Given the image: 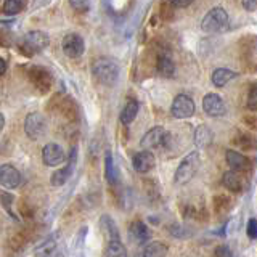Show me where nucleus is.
<instances>
[{
  "label": "nucleus",
  "instance_id": "28",
  "mask_svg": "<svg viewBox=\"0 0 257 257\" xmlns=\"http://www.w3.org/2000/svg\"><path fill=\"white\" fill-rule=\"evenodd\" d=\"M4 7V13L8 16H15L23 12V8L26 7V2H21V0H7L2 4Z\"/></svg>",
  "mask_w": 257,
  "mask_h": 257
},
{
  "label": "nucleus",
  "instance_id": "39",
  "mask_svg": "<svg viewBox=\"0 0 257 257\" xmlns=\"http://www.w3.org/2000/svg\"><path fill=\"white\" fill-rule=\"evenodd\" d=\"M241 5H243V8L246 12H255V8H257V2H241Z\"/></svg>",
  "mask_w": 257,
  "mask_h": 257
},
{
  "label": "nucleus",
  "instance_id": "35",
  "mask_svg": "<svg viewBox=\"0 0 257 257\" xmlns=\"http://www.w3.org/2000/svg\"><path fill=\"white\" fill-rule=\"evenodd\" d=\"M214 257H233V252L227 244H219L214 249Z\"/></svg>",
  "mask_w": 257,
  "mask_h": 257
},
{
  "label": "nucleus",
  "instance_id": "6",
  "mask_svg": "<svg viewBox=\"0 0 257 257\" xmlns=\"http://www.w3.org/2000/svg\"><path fill=\"white\" fill-rule=\"evenodd\" d=\"M28 77L31 80V84L34 85L40 93H47L53 85L52 72L42 66H31L28 69Z\"/></svg>",
  "mask_w": 257,
  "mask_h": 257
},
{
  "label": "nucleus",
  "instance_id": "24",
  "mask_svg": "<svg viewBox=\"0 0 257 257\" xmlns=\"http://www.w3.org/2000/svg\"><path fill=\"white\" fill-rule=\"evenodd\" d=\"M236 72L235 71H231V69H227V68H219V69H215L212 72V84L215 87H223V85H227L230 80L233 79H236Z\"/></svg>",
  "mask_w": 257,
  "mask_h": 257
},
{
  "label": "nucleus",
  "instance_id": "22",
  "mask_svg": "<svg viewBox=\"0 0 257 257\" xmlns=\"http://www.w3.org/2000/svg\"><path fill=\"white\" fill-rule=\"evenodd\" d=\"M169 247L163 241H153V243L145 244L143 251L140 252L142 257H167Z\"/></svg>",
  "mask_w": 257,
  "mask_h": 257
},
{
  "label": "nucleus",
  "instance_id": "37",
  "mask_svg": "<svg viewBox=\"0 0 257 257\" xmlns=\"http://www.w3.org/2000/svg\"><path fill=\"white\" fill-rule=\"evenodd\" d=\"M254 139H251L249 135H241V140H236V143L238 145H241L244 150H251L252 148V145H251V142H252Z\"/></svg>",
  "mask_w": 257,
  "mask_h": 257
},
{
  "label": "nucleus",
  "instance_id": "4",
  "mask_svg": "<svg viewBox=\"0 0 257 257\" xmlns=\"http://www.w3.org/2000/svg\"><path fill=\"white\" fill-rule=\"evenodd\" d=\"M228 24V13L225 8L222 7H214L212 10H209L203 21H201V29H203L206 34H217L222 29L227 28Z\"/></svg>",
  "mask_w": 257,
  "mask_h": 257
},
{
  "label": "nucleus",
  "instance_id": "17",
  "mask_svg": "<svg viewBox=\"0 0 257 257\" xmlns=\"http://www.w3.org/2000/svg\"><path fill=\"white\" fill-rule=\"evenodd\" d=\"M222 185L228 191L239 195V193H243L246 188V180H244L243 174L235 172V171H227L222 175Z\"/></svg>",
  "mask_w": 257,
  "mask_h": 257
},
{
  "label": "nucleus",
  "instance_id": "7",
  "mask_svg": "<svg viewBox=\"0 0 257 257\" xmlns=\"http://www.w3.org/2000/svg\"><path fill=\"white\" fill-rule=\"evenodd\" d=\"M61 48L66 56H69V58L76 60V58H80V56L84 55L85 52V42L82 36L76 34V32H69V34H66L63 37L61 40Z\"/></svg>",
  "mask_w": 257,
  "mask_h": 257
},
{
  "label": "nucleus",
  "instance_id": "32",
  "mask_svg": "<svg viewBox=\"0 0 257 257\" xmlns=\"http://www.w3.org/2000/svg\"><path fill=\"white\" fill-rule=\"evenodd\" d=\"M0 201H2V206H4L5 211L12 215V219L18 220V217L15 215L13 209H12V204H13V196H12V195H8V193H2V195H0Z\"/></svg>",
  "mask_w": 257,
  "mask_h": 257
},
{
  "label": "nucleus",
  "instance_id": "19",
  "mask_svg": "<svg viewBox=\"0 0 257 257\" xmlns=\"http://www.w3.org/2000/svg\"><path fill=\"white\" fill-rule=\"evenodd\" d=\"M225 159H227V164L231 167V171L239 172V174H244L251 171V161H249L244 155L235 151V150H228L227 155H225Z\"/></svg>",
  "mask_w": 257,
  "mask_h": 257
},
{
  "label": "nucleus",
  "instance_id": "26",
  "mask_svg": "<svg viewBox=\"0 0 257 257\" xmlns=\"http://www.w3.org/2000/svg\"><path fill=\"white\" fill-rule=\"evenodd\" d=\"M104 177H106L108 183L111 185H114L117 180V172H116V166H114V161H112L111 151H106V155H104Z\"/></svg>",
  "mask_w": 257,
  "mask_h": 257
},
{
  "label": "nucleus",
  "instance_id": "8",
  "mask_svg": "<svg viewBox=\"0 0 257 257\" xmlns=\"http://www.w3.org/2000/svg\"><path fill=\"white\" fill-rule=\"evenodd\" d=\"M48 109L61 112V114L68 120H76L77 119V104H76L74 100L71 98V96L55 95L52 103L48 104Z\"/></svg>",
  "mask_w": 257,
  "mask_h": 257
},
{
  "label": "nucleus",
  "instance_id": "16",
  "mask_svg": "<svg viewBox=\"0 0 257 257\" xmlns=\"http://www.w3.org/2000/svg\"><path fill=\"white\" fill-rule=\"evenodd\" d=\"M155 163H156L155 155L147 150L135 153L132 158V166L135 169V172H139V174H148L151 169L155 167Z\"/></svg>",
  "mask_w": 257,
  "mask_h": 257
},
{
  "label": "nucleus",
  "instance_id": "31",
  "mask_svg": "<svg viewBox=\"0 0 257 257\" xmlns=\"http://www.w3.org/2000/svg\"><path fill=\"white\" fill-rule=\"evenodd\" d=\"M246 108L249 111H257V82H252L249 85L247 98H246Z\"/></svg>",
  "mask_w": 257,
  "mask_h": 257
},
{
  "label": "nucleus",
  "instance_id": "42",
  "mask_svg": "<svg viewBox=\"0 0 257 257\" xmlns=\"http://www.w3.org/2000/svg\"><path fill=\"white\" fill-rule=\"evenodd\" d=\"M45 257H64V251L63 249H56V251H53L52 254H48Z\"/></svg>",
  "mask_w": 257,
  "mask_h": 257
},
{
  "label": "nucleus",
  "instance_id": "10",
  "mask_svg": "<svg viewBox=\"0 0 257 257\" xmlns=\"http://www.w3.org/2000/svg\"><path fill=\"white\" fill-rule=\"evenodd\" d=\"M171 112L175 119H188L195 114V101L191 100V96L185 93L177 95L172 101Z\"/></svg>",
  "mask_w": 257,
  "mask_h": 257
},
{
  "label": "nucleus",
  "instance_id": "14",
  "mask_svg": "<svg viewBox=\"0 0 257 257\" xmlns=\"http://www.w3.org/2000/svg\"><path fill=\"white\" fill-rule=\"evenodd\" d=\"M156 71L163 77H172L175 74V63L167 48H159L156 53Z\"/></svg>",
  "mask_w": 257,
  "mask_h": 257
},
{
  "label": "nucleus",
  "instance_id": "2",
  "mask_svg": "<svg viewBox=\"0 0 257 257\" xmlns=\"http://www.w3.org/2000/svg\"><path fill=\"white\" fill-rule=\"evenodd\" d=\"M92 74L101 85L111 87V85H114L119 79V66L114 60L103 56V58H98L93 61Z\"/></svg>",
  "mask_w": 257,
  "mask_h": 257
},
{
  "label": "nucleus",
  "instance_id": "5",
  "mask_svg": "<svg viewBox=\"0 0 257 257\" xmlns=\"http://www.w3.org/2000/svg\"><path fill=\"white\" fill-rule=\"evenodd\" d=\"M198 167H199V155L196 151L188 153V155L180 161V164L175 171V175H174L175 183L177 185L188 183L198 172Z\"/></svg>",
  "mask_w": 257,
  "mask_h": 257
},
{
  "label": "nucleus",
  "instance_id": "3",
  "mask_svg": "<svg viewBox=\"0 0 257 257\" xmlns=\"http://www.w3.org/2000/svg\"><path fill=\"white\" fill-rule=\"evenodd\" d=\"M171 142H172L171 132L166 131L164 127L156 125L143 135V139L140 140V145H142V148L147 151H151V150L164 151L171 147Z\"/></svg>",
  "mask_w": 257,
  "mask_h": 257
},
{
  "label": "nucleus",
  "instance_id": "11",
  "mask_svg": "<svg viewBox=\"0 0 257 257\" xmlns=\"http://www.w3.org/2000/svg\"><path fill=\"white\" fill-rule=\"evenodd\" d=\"M76 161H77V150L72 148L69 153L68 164L61 169H56L50 177V183L53 185V187H63V185L71 179L72 171H74V166H76Z\"/></svg>",
  "mask_w": 257,
  "mask_h": 257
},
{
  "label": "nucleus",
  "instance_id": "13",
  "mask_svg": "<svg viewBox=\"0 0 257 257\" xmlns=\"http://www.w3.org/2000/svg\"><path fill=\"white\" fill-rule=\"evenodd\" d=\"M66 159V153L60 147L58 143H48L42 150V161L48 167H55L64 163Z\"/></svg>",
  "mask_w": 257,
  "mask_h": 257
},
{
  "label": "nucleus",
  "instance_id": "34",
  "mask_svg": "<svg viewBox=\"0 0 257 257\" xmlns=\"http://www.w3.org/2000/svg\"><path fill=\"white\" fill-rule=\"evenodd\" d=\"M69 5L74 8L76 12H79V13H87L88 10H90V7H92L90 2H84V0H77V2H69Z\"/></svg>",
  "mask_w": 257,
  "mask_h": 257
},
{
  "label": "nucleus",
  "instance_id": "18",
  "mask_svg": "<svg viewBox=\"0 0 257 257\" xmlns=\"http://www.w3.org/2000/svg\"><path fill=\"white\" fill-rule=\"evenodd\" d=\"M128 238H131V241H134L135 244L142 246L151 239V231L142 220H134L128 225Z\"/></svg>",
  "mask_w": 257,
  "mask_h": 257
},
{
  "label": "nucleus",
  "instance_id": "36",
  "mask_svg": "<svg viewBox=\"0 0 257 257\" xmlns=\"http://www.w3.org/2000/svg\"><path fill=\"white\" fill-rule=\"evenodd\" d=\"M246 233L251 239H257V219H249L247 227H246Z\"/></svg>",
  "mask_w": 257,
  "mask_h": 257
},
{
  "label": "nucleus",
  "instance_id": "29",
  "mask_svg": "<svg viewBox=\"0 0 257 257\" xmlns=\"http://www.w3.org/2000/svg\"><path fill=\"white\" fill-rule=\"evenodd\" d=\"M211 139H212V134L211 131L206 127V125H199L195 132V142L199 145V147H206V145L211 143Z\"/></svg>",
  "mask_w": 257,
  "mask_h": 257
},
{
  "label": "nucleus",
  "instance_id": "9",
  "mask_svg": "<svg viewBox=\"0 0 257 257\" xmlns=\"http://www.w3.org/2000/svg\"><path fill=\"white\" fill-rule=\"evenodd\" d=\"M24 132L31 140L42 139L47 132V120L39 112H31V114L24 120Z\"/></svg>",
  "mask_w": 257,
  "mask_h": 257
},
{
  "label": "nucleus",
  "instance_id": "1",
  "mask_svg": "<svg viewBox=\"0 0 257 257\" xmlns=\"http://www.w3.org/2000/svg\"><path fill=\"white\" fill-rule=\"evenodd\" d=\"M50 44V37L44 31H29L28 34H24L20 40H16V48L20 50L23 56H34L36 53L42 52L44 48Z\"/></svg>",
  "mask_w": 257,
  "mask_h": 257
},
{
  "label": "nucleus",
  "instance_id": "25",
  "mask_svg": "<svg viewBox=\"0 0 257 257\" xmlns=\"http://www.w3.org/2000/svg\"><path fill=\"white\" fill-rule=\"evenodd\" d=\"M103 257H127V249L122 241H109L104 247Z\"/></svg>",
  "mask_w": 257,
  "mask_h": 257
},
{
  "label": "nucleus",
  "instance_id": "20",
  "mask_svg": "<svg viewBox=\"0 0 257 257\" xmlns=\"http://www.w3.org/2000/svg\"><path fill=\"white\" fill-rule=\"evenodd\" d=\"M100 228L103 231L104 238H106V241L109 243V241H120V233H119V228L116 222L111 219V215L104 214L101 215L100 219Z\"/></svg>",
  "mask_w": 257,
  "mask_h": 257
},
{
  "label": "nucleus",
  "instance_id": "40",
  "mask_svg": "<svg viewBox=\"0 0 257 257\" xmlns=\"http://www.w3.org/2000/svg\"><path fill=\"white\" fill-rule=\"evenodd\" d=\"M172 4V7L174 8H187V7H190L191 5V2H188V0H180V2H177V0H174V2H171Z\"/></svg>",
  "mask_w": 257,
  "mask_h": 257
},
{
  "label": "nucleus",
  "instance_id": "43",
  "mask_svg": "<svg viewBox=\"0 0 257 257\" xmlns=\"http://www.w3.org/2000/svg\"><path fill=\"white\" fill-rule=\"evenodd\" d=\"M4 127H5V116L4 112H0V132L4 131Z\"/></svg>",
  "mask_w": 257,
  "mask_h": 257
},
{
  "label": "nucleus",
  "instance_id": "27",
  "mask_svg": "<svg viewBox=\"0 0 257 257\" xmlns=\"http://www.w3.org/2000/svg\"><path fill=\"white\" fill-rule=\"evenodd\" d=\"M214 209H215V214L225 215L231 209V199L225 195H217L214 198Z\"/></svg>",
  "mask_w": 257,
  "mask_h": 257
},
{
  "label": "nucleus",
  "instance_id": "33",
  "mask_svg": "<svg viewBox=\"0 0 257 257\" xmlns=\"http://www.w3.org/2000/svg\"><path fill=\"white\" fill-rule=\"evenodd\" d=\"M159 15H161V18H163V20L171 21L174 18V7H172V4L171 2H163V4H161Z\"/></svg>",
  "mask_w": 257,
  "mask_h": 257
},
{
  "label": "nucleus",
  "instance_id": "41",
  "mask_svg": "<svg viewBox=\"0 0 257 257\" xmlns=\"http://www.w3.org/2000/svg\"><path fill=\"white\" fill-rule=\"evenodd\" d=\"M7 72V61L0 56V76H4Z\"/></svg>",
  "mask_w": 257,
  "mask_h": 257
},
{
  "label": "nucleus",
  "instance_id": "23",
  "mask_svg": "<svg viewBox=\"0 0 257 257\" xmlns=\"http://www.w3.org/2000/svg\"><path fill=\"white\" fill-rule=\"evenodd\" d=\"M139 109H140V104L137 100H128L127 104L122 108V111H120V114H119V119H120V122H122L124 125H128V124H132L137 114H139Z\"/></svg>",
  "mask_w": 257,
  "mask_h": 257
},
{
  "label": "nucleus",
  "instance_id": "15",
  "mask_svg": "<svg viewBox=\"0 0 257 257\" xmlns=\"http://www.w3.org/2000/svg\"><path fill=\"white\" fill-rule=\"evenodd\" d=\"M21 183V174L20 171L12 164H2L0 166V185L8 190L18 188Z\"/></svg>",
  "mask_w": 257,
  "mask_h": 257
},
{
  "label": "nucleus",
  "instance_id": "12",
  "mask_svg": "<svg viewBox=\"0 0 257 257\" xmlns=\"http://www.w3.org/2000/svg\"><path fill=\"white\" fill-rule=\"evenodd\" d=\"M203 111L209 117H222L227 112V106L220 95L207 93L203 98Z\"/></svg>",
  "mask_w": 257,
  "mask_h": 257
},
{
  "label": "nucleus",
  "instance_id": "30",
  "mask_svg": "<svg viewBox=\"0 0 257 257\" xmlns=\"http://www.w3.org/2000/svg\"><path fill=\"white\" fill-rule=\"evenodd\" d=\"M28 239H29L28 231L16 233V235L10 239V249H12V251H20V249H23L24 244L28 243Z\"/></svg>",
  "mask_w": 257,
  "mask_h": 257
},
{
  "label": "nucleus",
  "instance_id": "38",
  "mask_svg": "<svg viewBox=\"0 0 257 257\" xmlns=\"http://www.w3.org/2000/svg\"><path fill=\"white\" fill-rule=\"evenodd\" d=\"M10 37H8L7 32L0 31V47H10Z\"/></svg>",
  "mask_w": 257,
  "mask_h": 257
},
{
  "label": "nucleus",
  "instance_id": "21",
  "mask_svg": "<svg viewBox=\"0 0 257 257\" xmlns=\"http://www.w3.org/2000/svg\"><path fill=\"white\" fill-rule=\"evenodd\" d=\"M58 239H60V231H55L53 235L45 238L42 243H39V246L36 247L34 252L39 257H45L48 254H52L53 251H56V249H58Z\"/></svg>",
  "mask_w": 257,
  "mask_h": 257
}]
</instances>
